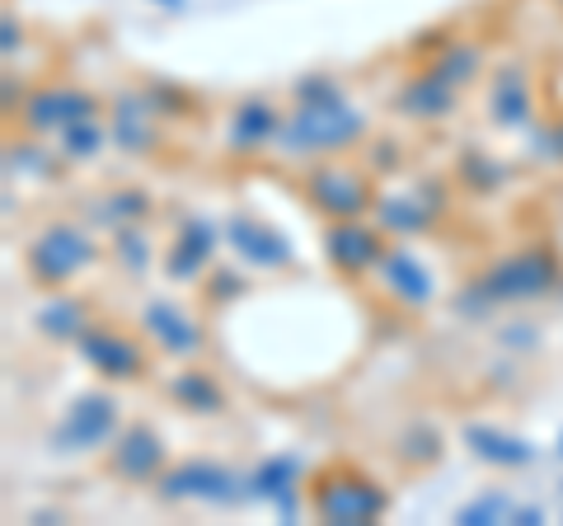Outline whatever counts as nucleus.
Wrapping results in <instances>:
<instances>
[{
	"label": "nucleus",
	"instance_id": "nucleus-1",
	"mask_svg": "<svg viewBox=\"0 0 563 526\" xmlns=\"http://www.w3.org/2000/svg\"><path fill=\"white\" fill-rule=\"evenodd\" d=\"M563 292V254L554 244H521V250L493 259L479 277L455 292L451 310L461 320H488L498 310H512V306H536V302H550V296Z\"/></svg>",
	"mask_w": 563,
	"mask_h": 526
},
{
	"label": "nucleus",
	"instance_id": "nucleus-2",
	"mask_svg": "<svg viewBox=\"0 0 563 526\" xmlns=\"http://www.w3.org/2000/svg\"><path fill=\"white\" fill-rule=\"evenodd\" d=\"M366 142V113L347 95L339 99H291V109L282 113L273 151L291 155V161H329L352 146Z\"/></svg>",
	"mask_w": 563,
	"mask_h": 526
},
{
	"label": "nucleus",
	"instance_id": "nucleus-3",
	"mask_svg": "<svg viewBox=\"0 0 563 526\" xmlns=\"http://www.w3.org/2000/svg\"><path fill=\"white\" fill-rule=\"evenodd\" d=\"M306 513L324 526H372L390 513V489L352 461H329L306 484Z\"/></svg>",
	"mask_w": 563,
	"mask_h": 526
},
{
	"label": "nucleus",
	"instance_id": "nucleus-4",
	"mask_svg": "<svg viewBox=\"0 0 563 526\" xmlns=\"http://www.w3.org/2000/svg\"><path fill=\"white\" fill-rule=\"evenodd\" d=\"M99 263V240H95V226L85 221H47L38 235L24 244V277L43 292H62L70 287L80 273H90Z\"/></svg>",
	"mask_w": 563,
	"mask_h": 526
},
{
	"label": "nucleus",
	"instance_id": "nucleus-5",
	"mask_svg": "<svg viewBox=\"0 0 563 526\" xmlns=\"http://www.w3.org/2000/svg\"><path fill=\"white\" fill-rule=\"evenodd\" d=\"M155 498L235 507V503H250V475H240L225 461H211V456H184V461H169L165 475L155 480Z\"/></svg>",
	"mask_w": 563,
	"mask_h": 526
},
{
	"label": "nucleus",
	"instance_id": "nucleus-6",
	"mask_svg": "<svg viewBox=\"0 0 563 526\" xmlns=\"http://www.w3.org/2000/svg\"><path fill=\"white\" fill-rule=\"evenodd\" d=\"M122 432V405L113 391H80L66 405V414L52 424L47 447L57 456H90L109 451V442Z\"/></svg>",
	"mask_w": 563,
	"mask_h": 526
},
{
	"label": "nucleus",
	"instance_id": "nucleus-7",
	"mask_svg": "<svg viewBox=\"0 0 563 526\" xmlns=\"http://www.w3.org/2000/svg\"><path fill=\"white\" fill-rule=\"evenodd\" d=\"M306 202L320 212L324 221H352V217H372L376 207V184H372V169H357V165H343V161H314L306 169Z\"/></svg>",
	"mask_w": 563,
	"mask_h": 526
},
{
	"label": "nucleus",
	"instance_id": "nucleus-8",
	"mask_svg": "<svg viewBox=\"0 0 563 526\" xmlns=\"http://www.w3.org/2000/svg\"><path fill=\"white\" fill-rule=\"evenodd\" d=\"M76 353H80V362L90 366L99 381L128 385V381H146L151 376V348L141 343L136 335H128V329H118V325L95 320L80 335Z\"/></svg>",
	"mask_w": 563,
	"mask_h": 526
},
{
	"label": "nucleus",
	"instance_id": "nucleus-9",
	"mask_svg": "<svg viewBox=\"0 0 563 526\" xmlns=\"http://www.w3.org/2000/svg\"><path fill=\"white\" fill-rule=\"evenodd\" d=\"M169 465V447L155 424L146 418H132V424H122V432L109 442L103 451V470L118 480V484H155L165 475Z\"/></svg>",
	"mask_w": 563,
	"mask_h": 526
},
{
	"label": "nucleus",
	"instance_id": "nucleus-10",
	"mask_svg": "<svg viewBox=\"0 0 563 526\" xmlns=\"http://www.w3.org/2000/svg\"><path fill=\"white\" fill-rule=\"evenodd\" d=\"M390 235L380 231L372 217H352V221H324V235H320V250H324V263L333 273L343 277H366L380 269L385 259V244Z\"/></svg>",
	"mask_w": 563,
	"mask_h": 526
},
{
	"label": "nucleus",
	"instance_id": "nucleus-11",
	"mask_svg": "<svg viewBox=\"0 0 563 526\" xmlns=\"http://www.w3.org/2000/svg\"><path fill=\"white\" fill-rule=\"evenodd\" d=\"M103 109H109V103L90 90H80V85H38V90H29L24 109H20V128L33 136H57L70 122L99 118Z\"/></svg>",
	"mask_w": 563,
	"mask_h": 526
},
{
	"label": "nucleus",
	"instance_id": "nucleus-12",
	"mask_svg": "<svg viewBox=\"0 0 563 526\" xmlns=\"http://www.w3.org/2000/svg\"><path fill=\"white\" fill-rule=\"evenodd\" d=\"M484 109H488V122L498 132H531L536 128L540 99H536V80L526 72V62L493 66L488 90H484Z\"/></svg>",
	"mask_w": 563,
	"mask_h": 526
},
{
	"label": "nucleus",
	"instance_id": "nucleus-13",
	"mask_svg": "<svg viewBox=\"0 0 563 526\" xmlns=\"http://www.w3.org/2000/svg\"><path fill=\"white\" fill-rule=\"evenodd\" d=\"M225 240V231H217L211 217L188 212L179 217L169 235V250H165V277L169 283H202L207 269L217 263V244Z\"/></svg>",
	"mask_w": 563,
	"mask_h": 526
},
{
	"label": "nucleus",
	"instance_id": "nucleus-14",
	"mask_svg": "<svg viewBox=\"0 0 563 526\" xmlns=\"http://www.w3.org/2000/svg\"><path fill=\"white\" fill-rule=\"evenodd\" d=\"M161 113L146 99V90H118L109 99V136L122 155H155L161 151Z\"/></svg>",
	"mask_w": 563,
	"mask_h": 526
},
{
	"label": "nucleus",
	"instance_id": "nucleus-15",
	"mask_svg": "<svg viewBox=\"0 0 563 526\" xmlns=\"http://www.w3.org/2000/svg\"><path fill=\"white\" fill-rule=\"evenodd\" d=\"M225 244L235 250V259L244 263V269H263V273H282V269H291L296 263V250H291V240L273 231L268 221H258L250 212H235V217H225Z\"/></svg>",
	"mask_w": 563,
	"mask_h": 526
},
{
	"label": "nucleus",
	"instance_id": "nucleus-16",
	"mask_svg": "<svg viewBox=\"0 0 563 526\" xmlns=\"http://www.w3.org/2000/svg\"><path fill=\"white\" fill-rule=\"evenodd\" d=\"M141 335L169 358H198L207 348V329L179 302H169V296H151L141 306Z\"/></svg>",
	"mask_w": 563,
	"mask_h": 526
},
{
	"label": "nucleus",
	"instance_id": "nucleus-17",
	"mask_svg": "<svg viewBox=\"0 0 563 526\" xmlns=\"http://www.w3.org/2000/svg\"><path fill=\"white\" fill-rule=\"evenodd\" d=\"M455 103H461V90L446 85L442 76L432 72V66L404 76L399 90H395V113L409 118V122H446L455 113Z\"/></svg>",
	"mask_w": 563,
	"mask_h": 526
},
{
	"label": "nucleus",
	"instance_id": "nucleus-18",
	"mask_svg": "<svg viewBox=\"0 0 563 526\" xmlns=\"http://www.w3.org/2000/svg\"><path fill=\"white\" fill-rule=\"evenodd\" d=\"M282 109L268 95H244L231 109V128H225V151L231 155H258L277 142Z\"/></svg>",
	"mask_w": 563,
	"mask_h": 526
},
{
	"label": "nucleus",
	"instance_id": "nucleus-19",
	"mask_svg": "<svg viewBox=\"0 0 563 526\" xmlns=\"http://www.w3.org/2000/svg\"><path fill=\"white\" fill-rule=\"evenodd\" d=\"M376 277H380V287L390 292V302H399L404 310H422V306H432V296H437L432 273L422 269V259L413 250H404V244L385 250Z\"/></svg>",
	"mask_w": 563,
	"mask_h": 526
},
{
	"label": "nucleus",
	"instance_id": "nucleus-20",
	"mask_svg": "<svg viewBox=\"0 0 563 526\" xmlns=\"http://www.w3.org/2000/svg\"><path fill=\"white\" fill-rule=\"evenodd\" d=\"M461 442L470 447V456L474 461H484V465H493V470H526L536 461V442H526V437H517V432H507V428H498V424H465L461 428Z\"/></svg>",
	"mask_w": 563,
	"mask_h": 526
},
{
	"label": "nucleus",
	"instance_id": "nucleus-21",
	"mask_svg": "<svg viewBox=\"0 0 563 526\" xmlns=\"http://www.w3.org/2000/svg\"><path fill=\"white\" fill-rule=\"evenodd\" d=\"M165 399L174 409H184L192 418H221L225 405H231V395H225V385L207 372V366H184V372H174L165 381Z\"/></svg>",
	"mask_w": 563,
	"mask_h": 526
},
{
	"label": "nucleus",
	"instance_id": "nucleus-22",
	"mask_svg": "<svg viewBox=\"0 0 563 526\" xmlns=\"http://www.w3.org/2000/svg\"><path fill=\"white\" fill-rule=\"evenodd\" d=\"M372 221L380 226L390 240H418V235H428L437 221L432 207L418 198V193H376V207H372Z\"/></svg>",
	"mask_w": 563,
	"mask_h": 526
},
{
	"label": "nucleus",
	"instance_id": "nucleus-23",
	"mask_svg": "<svg viewBox=\"0 0 563 526\" xmlns=\"http://www.w3.org/2000/svg\"><path fill=\"white\" fill-rule=\"evenodd\" d=\"M151 193L136 188V184H113L103 188L99 198H90L85 207V226H95V231H118V226H132V221H146L151 217Z\"/></svg>",
	"mask_w": 563,
	"mask_h": 526
},
{
	"label": "nucleus",
	"instance_id": "nucleus-24",
	"mask_svg": "<svg viewBox=\"0 0 563 526\" xmlns=\"http://www.w3.org/2000/svg\"><path fill=\"white\" fill-rule=\"evenodd\" d=\"M33 325H38V335L52 339V343H80V335L90 329V302L85 296H70L66 287L52 296L47 306H38V315H33Z\"/></svg>",
	"mask_w": 563,
	"mask_h": 526
},
{
	"label": "nucleus",
	"instance_id": "nucleus-25",
	"mask_svg": "<svg viewBox=\"0 0 563 526\" xmlns=\"http://www.w3.org/2000/svg\"><path fill=\"white\" fill-rule=\"evenodd\" d=\"M507 169L498 155L484 151V146H465L461 155H455V184H461L470 198H493V193L507 188Z\"/></svg>",
	"mask_w": 563,
	"mask_h": 526
},
{
	"label": "nucleus",
	"instance_id": "nucleus-26",
	"mask_svg": "<svg viewBox=\"0 0 563 526\" xmlns=\"http://www.w3.org/2000/svg\"><path fill=\"white\" fill-rule=\"evenodd\" d=\"M291 489H301V456L273 451L250 470V503H277Z\"/></svg>",
	"mask_w": 563,
	"mask_h": 526
},
{
	"label": "nucleus",
	"instance_id": "nucleus-27",
	"mask_svg": "<svg viewBox=\"0 0 563 526\" xmlns=\"http://www.w3.org/2000/svg\"><path fill=\"white\" fill-rule=\"evenodd\" d=\"M422 66H432V72L442 76L446 85L465 90V85H474V80H479V72H484V47L479 43H465V39H451L442 52H432Z\"/></svg>",
	"mask_w": 563,
	"mask_h": 526
},
{
	"label": "nucleus",
	"instance_id": "nucleus-28",
	"mask_svg": "<svg viewBox=\"0 0 563 526\" xmlns=\"http://www.w3.org/2000/svg\"><path fill=\"white\" fill-rule=\"evenodd\" d=\"M103 146H113L109 128L99 118H85V122H70V128L57 132V155L66 165H90L103 155Z\"/></svg>",
	"mask_w": 563,
	"mask_h": 526
},
{
	"label": "nucleus",
	"instance_id": "nucleus-29",
	"mask_svg": "<svg viewBox=\"0 0 563 526\" xmlns=\"http://www.w3.org/2000/svg\"><path fill=\"white\" fill-rule=\"evenodd\" d=\"M395 461L404 470H428L442 461V432H437L432 424H409V428H399L395 437Z\"/></svg>",
	"mask_w": 563,
	"mask_h": 526
},
{
	"label": "nucleus",
	"instance_id": "nucleus-30",
	"mask_svg": "<svg viewBox=\"0 0 563 526\" xmlns=\"http://www.w3.org/2000/svg\"><path fill=\"white\" fill-rule=\"evenodd\" d=\"M109 250H113V263L128 277H141L151 269V259H155V250H151V235H146V221H132V226H118L113 231V240H109Z\"/></svg>",
	"mask_w": 563,
	"mask_h": 526
},
{
	"label": "nucleus",
	"instance_id": "nucleus-31",
	"mask_svg": "<svg viewBox=\"0 0 563 526\" xmlns=\"http://www.w3.org/2000/svg\"><path fill=\"white\" fill-rule=\"evenodd\" d=\"M141 90H146V99L155 103V113H161V118H169V122L198 118V95H192L188 85H179V80L151 76V80H141Z\"/></svg>",
	"mask_w": 563,
	"mask_h": 526
},
{
	"label": "nucleus",
	"instance_id": "nucleus-32",
	"mask_svg": "<svg viewBox=\"0 0 563 526\" xmlns=\"http://www.w3.org/2000/svg\"><path fill=\"white\" fill-rule=\"evenodd\" d=\"M57 161H62V155H47L33 132L10 136V142H5V169H10V179H14V174H52V169H57Z\"/></svg>",
	"mask_w": 563,
	"mask_h": 526
},
{
	"label": "nucleus",
	"instance_id": "nucleus-33",
	"mask_svg": "<svg viewBox=\"0 0 563 526\" xmlns=\"http://www.w3.org/2000/svg\"><path fill=\"white\" fill-rule=\"evenodd\" d=\"M526 155L536 165H550V169H563V118H544L531 128L526 136Z\"/></svg>",
	"mask_w": 563,
	"mask_h": 526
},
{
	"label": "nucleus",
	"instance_id": "nucleus-34",
	"mask_svg": "<svg viewBox=\"0 0 563 526\" xmlns=\"http://www.w3.org/2000/svg\"><path fill=\"white\" fill-rule=\"evenodd\" d=\"M202 292H207L211 306H231L250 292V277H244L240 269H231V263H211L207 277H202Z\"/></svg>",
	"mask_w": 563,
	"mask_h": 526
},
{
	"label": "nucleus",
	"instance_id": "nucleus-35",
	"mask_svg": "<svg viewBox=\"0 0 563 526\" xmlns=\"http://www.w3.org/2000/svg\"><path fill=\"white\" fill-rule=\"evenodd\" d=\"M517 503L507 494H484V498H470L465 507H455V522L461 526H498V522H512Z\"/></svg>",
	"mask_w": 563,
	"mask_h": 526
},
{
	"label": "nucleus",
	"instance_id": "nucleus-36",
	"mask_svg": "<svg viewBox=\"0 0 563 526\" xmlns=\"http://www.w3.org/2000/svg\"><path fill=\"white\" fill-rule=\"evenodd\" d=\"M343 95V85L333 80V76H324V72H310V76H301L291 85V99H339Z\"/></svg>",
	"mask_w": 563,
	"mask_h": 526
},
{
	"label": "nucleus",
	"instance_id": "nucleus-37",
	"mask_svg": "<svg viewBox=\"0 0 563 526\" xmlns=\"http://www.w3.org/2000/svg\"><path fill=\"white\" fill-rule=\"evenodd\" d=\"M362 155H366V169H372V174H390V169L404 165V151H399V142H390V136H380V142H372V146H362Z\"/></svg>",
	"mask_w": 563,
	"mask_h": 526
},
{
	"label": "nucleus",
	"instance_id": "nucleus-38",
	"mask_svg": "<svg viewBox=\"0 0 563 526\" xmlns=\"http://www.w3.org/2000/svg\"><path fill=\"white\" fill-rule=\"evenodd\" d=\"M413 193H418V198L432 207L437 217H446V202H451V188H446V179H437V174H428V179H418V184H413Z\"/></svg>",
	"mask_w": 563,
	"mask_h": 526
},
{
	"label": "nucleus",
	"instance_id": "nucleus-39",
	"mask_svg": "<svg viewBox=\"0 0 563 526\" xmlns=\"http://www.w3.org/2000/svg\"><path fill=\"white\" fill-rule=\"evenodd\" d=\"M0 47H5V57L24 47V24L14 20V10H5V20H0Z\"/></svg>",
	"mask_w": 563,
	"mask_h": 526
},
{
	"label": "nucleus",
	"instance_id": "nucleus-40",
	"mask_svg": "<svg viewBox=\"0 0 563 526\" xmlns=\"http://www.w3.org/2000/svg\"><path fill=\"white\" fill-rule=\"evenodd\" d=\"M446 43H451V29H428L422 39L409 43V52H413V57H428V52H442Z\"/></svg>",
	"mask_w": 563,
	"mask_h": 526
},
{
	"label": "nucleus",
	"instance_id": "nucleus-41",
	"mask_svg": "<svg viewBox=\"0 0 563 526\" xmlns=\"http://www.w3.org/2000/svg\"><path fill=\"white\" fill-rule=\"evenodd\" d=\"M24 99H29V90H24V80L14 76V72H5V118H20V109H24Z\"/></svg>",
	"mask_w": 563,
	"mask_h": 526
},
{
	"label": "nucleus",
	"instance_id": "nucleus-42",
	"mask_svg": "<svg viewBox=\"0 0 563 526\" xmlns=\"http://www.w3.org/2000/svg\"><path fill=\"white\" fill-rule=\"evenodd\" d=\"M512 343V348H536V329L531 325H507L503 329V348Z\"/></svg>",
	"mask_w": 563,
	"mask_h": 526
},
{
	"label": "nucleus",
	"instance_id": "nucleus-43",
	"mask_svg": "<svg viewBox=\"0 0 563 526\" xmlns=\"http://www.w3.org/2000/svg\"><path fill=\"white\" fill-rule=\"evenodd\" d=\"M512 522H517V526H540V522H544V513H540V507H517Z\"/></svg>",
	"mask_w": 563,
	"mask_h": 526
},
{
	"label": "nucleus",
	"instance_id": "nucleus-44",
	"mask_svg": "<svg viewBox=\"0 0 563 526\" xmlns=\"http://www.w3.org/2000/svg\"><path fill=\"white\" fill-rule=\"evenodd\" d=\"M155 6H165V10H184V0H155Z\"/></svg>",
	"mask_w": 563,
	"mask_h": 526
},
{
	"label": "nucleus",
	"instance_id": "nucleus-45",
	"mask_svg": "<svg viewBox=\"0 0 563 526\" xmlns=\"http://www.w3.org/2000/svg\"><path fill=\"white\" fill-rule=\"evenodd\" d=\"M559 6H563V0H559Z\"/></svg>",
	"mask_w": 563,
	"mask_h": 526
}]
</instances>
